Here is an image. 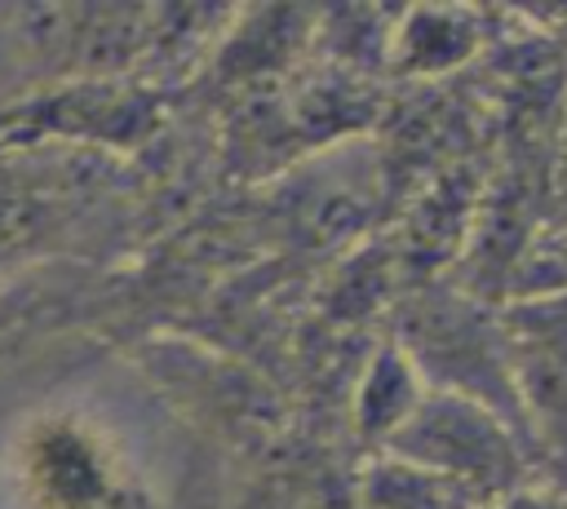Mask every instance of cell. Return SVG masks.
I'll list each match as a JSON object with an SVG mask.
<instances>
[{
    "mask_svg": "<svg viewBox=\"0 0 567 509\" xmlns=\"http://www.w3.org/2000/svg\"><path fill=\"white\" fill-rule=\"evenodd\" d=\"M13 474L27 509H151L115 438L80 412L27 420L18 434Z\"/></svg>",
    "mask_w": 567,
    "mask_h": 509,
    "instance_id": "6da1fadb",
    "label": "cell"
},
{
    "mask_svg": "<svg viewBox=\"0 0 567 509\" xmlns=\"http://www.w3.org/2000/svg\"><path fill=\"white\" fill-rule=\"evenodd\" d=\"M394 460L416 465L461 491L478 496H509L523 474V447L514 438V425L447 389H421L416 407L403 416V425L385 438Z\"/></svg>",
    "mask_w": 567,
    "mask_h": 509,
    "instance_id": "7a4b0ae2",
    "label": "cell"
},
{
    "mask_svg": "<svg viewBox=\"0 0 567 509\" xmlns=\"http://www.w3.org/2000/svg\"><path fill=\"white\" fill-rule=\"evenodd\" d=\"M518 416L567 456V301H536L505 323Z\"/></svg>",
    "mask_w": 567,
    "mask_h": 509,
    "instance_id": "3957f363",
    "label": "cell"
},
{
    "mask_svg": "<svg viewBox=\"0 0 567 509\" xmlns=\"http://www.w3.org/2000/svg\"><path fill=\"white\" fill-rule=\"evenodd\" d=\"M80 181L53 164H0V261L35 252L58 226L71 221Z\"/></svg>",
    "mask_w": 567,
    "mask_h": 509,
    "instance_id": "277c9868",
    "label": "cell"
},
{
    "mask_svg": "<svg viewBox=\"0 0 567 509\" xmlns=\"http://www.w3.org/2000/svg\"><path fill=\"white\" fill-rule=\"evenodd\" d=\"M478 49V13L470 9H408L390 31V58L412 75L461 66Z\"/></svg>",
    "mask_w": 567,
    "mask_h": 509,
    "instance_id": "5b68a950",
    "label": "cell"
},
{
    "mask_svg": "<svg viewBox=\"0 0 567 509\" xmlns=\"http://www.w3.org/2000/svg\"><path fill=\"white\" fill-rule=\"evenodd\" d=\"M416 398H421V385L412 381L408 354L385 350L372 363L368 381H363V394H359V429L363 434H377V438H390L403 425V416L416 407Z\"/></svg>",
    "mask_w": 567,
    "mask_h": 509,
    "instance_id": "8992f818",
    "label": "cell"
},
{
    "mask_svg": "<svg viewBox=\"0 0 567 509\" xmlns=\"http://www.w3.org/2000/svg\"><path fill=\"white\" fill-rule=\"evenodd\" d=\"M501 509H567V500H549L540 491H509V500Z\"/></svg>",
    "mask_w": 567,
    "mask_h": 509,
    "instance_id": "52a82bcc",
    "label": "cell"
}]
</instances>
